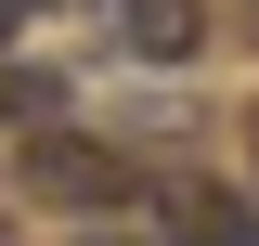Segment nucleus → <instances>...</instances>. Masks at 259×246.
I'll list each match as a JSON object with an SVG mask.
<instances>
[{
    "label": "nucleus",
    "instance_id": "f257e3e1",
    "mask_svg": "<svg viewBox=\"0 0 259 246\" xmlns=\"http://www.w3.org/2000/svg\"><path fill=\"white\" fill-rule=\"evenodd\" d=\"M26 194L117 220V208H156V169H143V155H117V143H78V130H39V143H26Z\"/></svg>",
    "mask_w": 259,
    "mask_h": 246
},
{
    "label": "nucleus",
    "instance_id": "f03ea898",
    "mask_svg": "<svg viewBox=\"0 0 259 246\" xmlns=\"http://www.w3.org/2000/svg\"><path fill=\"white\" fill-rule=\"evenodd\" d=\"M104 26H117L143 65H182L194 39H207V0H104Z\"/></svg>",
    "mask_w": 259,
    "mask_h": 246
},
{
    "label": "nucleus",
    "instance_id": "7ed1b4c3",
    "mask_svg": "<svg viewBox=\"0 0 259 246\" xmlns=\"http://www.w3.org/2000/svg\"><path fill=\"white\" fill-rule=\"evenodd\" d=\"M156 208H168V233H182V246H259V208H246V194H221V182H168Z\"/></svg>",
    "mask_w": 259,
    "mask_h": 246
},
{
    "label": "nucleus",
    "instance_id": "20e7f679",
    "mask_svg": "<svg viewBox=\"0 0 259 246\" xmlns=\"http://www.w3.org/2000/svg\"><path fill=\"white\" fill-rule=\"evenodd\" d=\"M78 246H182V233H156V220H130V208H117L104 233H78Z\"/></svg>",
    "mask_w": 259,
    "mask_h": 246
},
{
    "label": "nucleus",
    "instance_id": "39448f33",
    "mask_svg": "<svg viewBox=\"0 0 259 246\" xmlns=\"http://www.w3.org/2000/svg\"><path fill=\"white\" fill-rule=\"evenodd\" d=\"M26 13H39V0H0V39H13V26H26Z\"/></svg>",
    "mask_w": 259,
    "mask_h": 246
},
{
    "label": "nucleus",
    "instance_id": "423d86ee",
    "mask_svg": "<svg viewBox=\"0 0 259 246\" xmlns=\"http://www.w3.org/2000/svg\"><path fill=\"white\" fill-rule=\"evenodd\" d=\"M246 39H259V0H246Z\"/></svg>",
    "mask_w": 259,
    "mask_h": 246
}]
</instances>
